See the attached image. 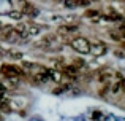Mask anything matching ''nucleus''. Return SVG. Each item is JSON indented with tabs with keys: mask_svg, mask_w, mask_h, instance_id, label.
<instances>
[{
	"mask_svg": "<svg viewBox=\"0 0 125 121\" xmlns=\"http://www.w3.org/2000/svg\"><path fill=\"white\" fill-rule=\"evenodd\" d=\"M71 45H73V48L78 51V53H81V54H85V53H90V51H92L90 43H89V41L85 40V38H83V37L74 38Z\"/></svg>",
	"mask_w": 125,
	"mask_h": 121,
	"instance_id": "nucleus-1",
	"label": "nucleus"
},
{
	"mask_svg": "<svg viewBox=\"0 0 125 121\" xmlns=\"http://www.w3.org/2000/svg\"><path fill=\"white\" fill-rule=\"evenodd\" d=\"M62 73L70 77V78H73V77L78 75V68L74 67V65H67V67H63V72H62Z\"/></svg>",
	"mask_w": 125,
	"mask_h": 121,
	"instance_id": "nucleus-2",
	"label": "nucleus"
},
{
	"mask_svg": "<svg viewBox=\"0 0 125 121\" xmlns=\"http://www.w3.org/2000/svg\"><path fill=\"white\" fill-rule=\"evenodd\" d=\"M10 16H11V18H19L21 14H19V13H10Z\"/></svg>",
	"mask_w": 125,
	"mask_h": 121,
	"instance_id": "nucleus-11",
	"label": "nucleus"
},
{
	"mask_svg": "<svg viewBox=\"0 0 125 121\" xmlns=\"http://www.w3.org/2000/svg\"><path fill=\"white\" fill-rule=\"evenodd\" d=\"M3 89H5V88H3V86H2V83H0V93H2Z\"/></svg>",
	"mask_w": 125,
	"mask_h": 121,
	"instance_id": "nucleus-12",
	"label": "nucleus"
},
{
	"mask_svg": "<svg viewBox=\"0 0 125 121\" xmlns=\"http://www.w3.org/2000/svg\"><path fill=\"white\" fill-rule=\"evenodd\" d=\"M120 89H122V88H120V83H114V86L111 88L113 93H117V91H120Z\"/></svg>",
	"mask_w": 125,
	"mask_h": 121,
	"instance_id": "nucleus-8",
	"label": "nucleus"
},
{
	"mask_svg": "<svg viewBox=\"0 0 125 121\" xmlns=\"http://www.w3.org/2000/svg\"><path fill=\"white\" fill-rule=\"evenodd\" d=\"M73 65L76 68H79V67H83V65H84V61L83 59H76V61H73Z\"/></svg>",
	"mask_w": 125,
	"mask_h": 121,
	"instance_id": "nucleus-7",
	"label": "nucleus"
},
{
	"mask_svg": "<svg viewBox=\"0 0 125 121\" xmlns=\"http://www.w3.org/2000/svg\"><path fill=\"white\" fill-rule=\"evenodd\" d=\"M10 56H11V57H16V59H22V54L21 53H18V51H10Z\"/></svg>",
	"mask_w": 125,
	"mask_h": 121,
	"instance_id": "nucleus-5",
	"label": "nucleus"
},
{
	"mask_svg": "<svg viewBox=\"0 0 125 121\" xmlns=\"http://www.w3.org/2000/svg\"><path fill=\"white\" fill-rule=\"evenodd\" d=\"M76 26H65V27H62V30H65V32H74L76 30Z\"/></svg>",
	"mask_w": 125,
	"mask_h": 121,
	"instance_id": "nucleus-4",
	"label": "nucleus"
},
{
	"mask_svg": "<svg viewBox=\"0 0 125 121\" xmlns=\"http://www.w3.org/2000/svg\"><path fill=\"white\" fill-rule=\"evenodd\" d=\"M62 3H63L67 8H74L76 6V3H74V0H62Z\"/></svg>",
	"mask_w": 125,
	"mask_h": 121,
	"instance_id": "nucleus-3",
	"label": "nucleus"
},
{
	"mask_svg": "<svg viewBox=\"0 0 125 121\" xmlns=\"http://www.w3.org/2000/svg\"><path fill=\"white\" fill-rule=\"evenodd\" d=\"M109 77H111V73H109V72H106V73H101L100 77H98V80H100V81H106Z\"/></svg>",
	"mask_w": 125,
	"mask_h": 121,
	"instance_id": "nucleus-6",
	"label": "nucleus"
},
{
	"mask_svg": "<svg viewBox=\"0 0 125 121\" xmlns=\"http://www.w3.org/2000/svg\"><path fill=\"white\" fill-rule=\"evenodd\" d=\"M98 14V11H95V10H87V11H85V16H97Z\"/></svg>",
	"mask_w": 125,
	"mask_h": 121,
	"instance_id": "nucleus-9",
	"label": "nucleus"
},
{
	"mask_svg": "<svg viewBox=\"0 0 125 121\" xmlns=\"http://www.w3.org/2000/svg\"><path fill=\"white\" fill-rule=\"evenodd\" d=\"M111 38H113V40H120L122 37H120L117 32H111Z\"/></svg>",
	"mask_w": 125,
	"mask_h": 121,
	"instance_id": "nucleus-10",
	"label": "nucleus"
}]
</instances>
